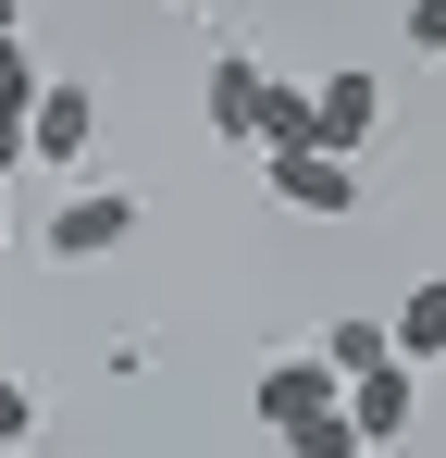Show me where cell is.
<instances>
[{
    "mask_svg": "<svg viewBox=\"0 0 446 458\" xmlns=\"http://www.w3.org/2000/svg\"><path fill=\"white\" fill-rule=\"evenodd\" d=\"M248 409H261V434H273L286 458H347L360 446V434H347V384L322 372V360H273Z\"/></svg>",
    "mask_w": 446,
    "mask_h": 458,
    "instance_id": "6da1fadb",
    "label": "cell"
},
{
    "mask_svg": "<svg viewBox=\"0 0 446 458\" xmlns=\"http://www.w3.org/2000/svg\"><path fill=\"white\" fill-rule=\"evenodd\" d=\"M124 235H137V186H87V199H63V211L38 224V248H50V260H112Z\"/></svg>",
    "mask_w": 446,
    "mask_h": 458,
    "instance_id": "7a4b0ae2",
    "label": "cell"
},
{
    "mask_svg": "<svg viewBox=\"0 0 446 458\" xmlns=\"http://www.w3.org/2000/svg\"><path fill=\"white\" fill-rule=\"evenodd\" d=\"M273 199L310 211V224H347V211H360V161H335V149H273Z\"/></svg>",
    "mask_w": 446,
    "mask_h": 458,
    "instance_id": "3957f363",
    "label": "cell"
},
{
    "mask_svg": "<svg viewBox=\"0 0 446 458\" xmlns=\"http://www.w3.org/2000/svg\"><path fill=\"white\" fill-rule=\"evenodd\" d=\"M372 124H384V75H360V63H347V75H322V87H310V149L360 161Z\"/></svg>",
    "mask_w": 446,
    "mask_h": 458,
    "instance_id": "277c9868",
    "label": "cell"
},
{
    "mask_svg": "<svg viewBox=\"0 0 446 458\" xmlns=\"http://www.w3.org/2000/svg\"><path fill=\"white\" fill-rule=\"evenodd\" d=\"M87 149H99V99H87V87H38V112H25V161L74 174Z\"/></svg>",
    "mask_w": 446,
    "mask_h": 458,
    "instance_id": "5b68a950",
    "label": "cell"
},
{
    "mask_svg": "<svg viewBox=\"0 0 446 458\" xmlns=\"http://www.w3.org/2000/svg\"><path fill=\"white\" fill-rule=\"evenodd\" d=\"M409 409H422V372H409V360H384V372L347 384V434H360V446H397V434H409Z\"/></svg>",
    "mask_w": 446,
    "mask_h": 458,
    "instance_id": "8992f818",
    "label": "cell"
},
{
    "mask_svg": "<svg viewBox=\"0 0 446 458\" xmlns=\"http://www.w3.org/2000/svg\"><path fill=\"white\" fill-rule=\"evenodd\" d=\"M261 87H273V75H261L248 50H223V63H211V137H236V149L261 137Z\"/></svg>",
    "mask_w": 446,
    "mask_h": 458,
    "instance_id": "52a82bcc",
    "label": "cell"
},
{
    "mask_svg": "<svg viewBox=\"0 0 446 458\" xmlns=\"http://www.w3.org/2000/svg\"><path fill=\"white\" fill-rule=\"evenodd\" d=\"M310 360H322L335 384H360V372H384V360H397V335H384V322H322V347H310Z\"/></svg>",
    "mask_w": 446,
    "mask_h": 458,
    "instance_id": "ba28073f",
    "label": "cell"
},
{
    "mask_svg": "<svg viewBox=\"0 0 446 458\" xmlns=\"http://www.w3.org/2000/svg\"><path fill=\"white\" fill-rule=\"evenodd\" d=\"M384 335H397V360H409V372H422V360H446V273H434V285H409V310H397Z\"/></svg>",
    "mask_w": 446,
    "mask_h": 458,
    "instance_id": "9c48e42d",
    "label": "cell"
},
{
    "mask_svg": "<svg viewBox=\"0 0 446 458\" xmlns=\"http://www.w3.org/2000/svg\"><path fill=\"white\" fill-rule=\"evenodd\" d=\"M248 149H261V161H273V149H310V87H286V75L261 87V137H248Z\"/></svg>",
    "mask_w": 446,
    "mask_h": 458,
    "instance_id": "30bf717a",
    "label": "cell"
},
{
    "mask_svg": "<svg viewBox=\"0 0 446 458\" xmlns=\"http://www.w3.org/2000/svg\"><path fill=\"white\" fill-rule=\"evenodd\" d=\"M13 446H38V384H25V372H0V458H13Z\"/></svg>",
    "mask_w": 446,
    "mask_h": 458,
    "instance_id": "8fae6325",
    "label": "cell"
},
{
    "mask_svg": "<svg viewBox=\"0 0 446 458\" xmlns=\"http://www.w3.org/2000/svg\"><path fill=\"white\" fill-rule=\"evenodd\" d=\"M0 112H13V124L38 112V63H25V38H0Z\"/></svg>",
    "mask_w": 446,
    "mask_h": 458,
    "instance_id": "7c38bea8",
    "label": "cell"
},
{
    "mask_svg": "<svg viewBox=\"0 0 446 458\" xmlns=\"http://www.w3.org/2000/svg\"><path fill=\"white\" fill-rule=\"evenodd\" d=\"M409 50H422V63L446 50V0H409Z\"/></svg>",
    "mask_w": 446,
    "mask_h": 458,
    "instance_id": "4fadbf2b",
    "label": "cell"
},
{
    "mask_svg": "<svg viewBox=\"0 0 446 458\" xmlns=\"http://www.w3.org/2000/svg\"><path fill=\"white\" fill-rule=\"evenodd\" d=\"M13 161H25V124H13V112H0V186H13Z\"/></svg>",
    "mask_w": 446,
    "mask_h": 458,
    "instance_id": "5bb4252c",
    "label": "cell"
},
{
    "mask_svg": "<svg viewBox=\"0 0 446 458\" xmlns=\"http://www.w3.org/2000/svg\"><path fill=\"white\" fill-rule=\"evenodd\" d=\"M0 38H25V0H0Z\"/></svg>",
    "mask_w": 446,
    "mask_h": 458,
    "instance_id": "9a60e30c",
    "label": "cell"
},
{
    "mask_svg": "<svg viewBox=\"0 0 446 458\" xmlns=\"http://www.w3.org/2000/svg\"><path fill=\"white\" fill-rule=\"evenodd\" d=\"M186 13H223V0H186Z\"/></svg>",
    "mask_w": 446,
    "mask_h": 458,
    "instance_id": "2e32d148",
    "label": "cell"
},
{
    "mask_svg": "<svg viewBox=\"0 0 446 458\" xmlns=\"http://www.w3.org/2000/svg\"><path fill=\"white\" fill-rule=\"evenodd\" d=\"M347 458H384V446H347Z\"/></svg>",
    "mask_w": 446,
    "mask_h": 458,
    "instance_id": "e0dca14e",
    "label": "cell"
},
{
    "mask_svg": "<svg viewBox=\"0 0 446 458\" xmlns=\"http://www.w3.org/2000/svg\"><path fill=\"white\" fill-rule=\"evenodd\" d=\"M0 235H13V224H0Z\"/></svg>",
    "mask_w": 446,
    "mask_h": 458,
    "instance_id": "ac0fdd59",
    "label": "cell"
}]
</instances>
